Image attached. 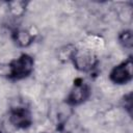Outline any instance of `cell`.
Instances as JSON below:
<instances>
[{
	"mask_svg": "<svg viewBox=\"0 0 133 133\" xmlns=\"http://www.w3.org/2000/svg\"><path fill=\"white\" fill-rule=\"evenodd\" d=\"M34 68V60L29 54L23 53L8 63L7 78L10 80H22L27 78Z\"/></svg>",
	"mask_w": 133,
	"mask_h": 133,
	"instance_id": "obj_1",
	"label": "cell"
},
{
	"mask_svg": "<svg viewBox=\"0 0 133 133\" xmlns=\"http://www.w3.org/2000/svg\"><path fill=\"white\" fill-rule=\"evenodd\" d=\"M70 60L78 71L85 73L92 71L99 62L97 55L91 50L77 48H75Z\"/></svg>",
	"mask_w": 133,
	"mask_h": 133,
	"instance_id": "obj_2",
	"label": "cell"
},
{
	"mask_svg": "<svg viewBox=\"0 0 133 133\" xmlns=\"http://www.w3.org/2000/svg\"><path fill=\"white\" fill-rule=\"evenodd\" d=\"M91 90L90 86L85 83L81 78H76L73 83V87L70 90L65 102L70 106H78L88 100Z\"/></svg>",
	"mask_w": 133,
	"mask_h": 133,
	"instance_id": "obj_3",
	"label": "cell"
},
{
	"mask_svg": "<svg viewBox=\"0 0 133 133\" xmlns=\"http://www.w3.org/2000/svg\"><path fill=\"white\" fill-rule=\"evenodd\" d=\"M132 69H133V62H132V57L130 56L127 60L115 65L110 71L109 79L114 84H118V85L127 84L132 80L133 77Z\"/></svg>",
	"mask_w": 133,
	"mask_h": 133,
	"instance_id": "obj_4",
	"label": "cell"
},
{
	"mask_svg": "<svg viewBox=\"0 0 133 133\" xmlns=\"http://www.w3.org/2000/svg\"><path fill=\"white\" fill-rule=\"evenodd\" d=\"M9 123L17 129H27L32 125L30 111L24 107H15L9 111Z\"/></svg>",
	"mask_w": 133,
	"mask_h": 133,
	"instance_id": "obj_5",
	"label": "cell"
},
{
	"mask_svg": "<svg viewBox=\"0 0 133 133\" xmlns=\"http://www.w3.org/2000/svg\"><path fill=\"white\" fill-rule=\"evenodd\" d=\"M11 37L14 39V42L21 48H27L29 47L34 38L35 35L28 29H24V28H17L12 31L11 33Z\"/></svg>",
	"mask_w": 133,
	"mask_h": 133,
	"instance_id": "obj_6",
	"label": "cell"
},
{
	"mask_svg": "<svg viewBox=\"0 0 133 133\" xmlns=\"http://www.w3.org/2000/svg\"><path fill=\"white\" fill-rule=\"evenodd\" d=\"M27 5H28V2L26 1H21V0H17V1H10L7 3V6H8V9H9V12L14 16V17H22L25 11H26V8H27Z\"/></svg>",
	"mask_w": 133,
	"mask_h": 133,
	"instance_id": "obj_7",
	"label": "cell"
},
{
	"mask_svg": "<svg viewBox=\"0 0 133 133\" xmlns=\"http://www.w3.org/2000/svg\"><path fill=\"white\" fill-rule=\"evenodd\" d=\"M119 44L126 49H132L133 46V37L131 30H124L118 35Z\"/></svg>",
	"mask_w": 133,
	"mask_h": 133,
	"instance_id": "obj_8",
	"label": "cell"
},
{
	"mask_svg": "<svg viewBox=\"0 0 133 133\" xmlns=\"http://www.w3.org/2000/svg\"><path fill=\"white\" fill-rule=\"evenodd\" d=\"M0 133H1V132H0Z\"/></svg>",
	"mask_w": 133,
	"mask_h": 133,
	"instance_id": "obj_9",
	"label": "cell"
}]
</instances>
